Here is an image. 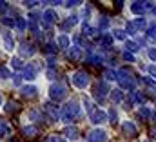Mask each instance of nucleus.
<instances>
[{"instance_id":"obj_46","label":"nucleus","mask_w":156,"mask_h":142,"mask_svg":"<svg viewBox=\"0 0 156 142\" xmlns=\"http://www.w3.org/2000/svg\"><path fill=\"white\" fill-rule=\"evenodd\" d=\"M37 4H38V2H24V6H26V7H29V9H31V7H35Z\"/></svg>"},{"instance_id":"obj_29","label":"nucleus","mask_w":156,"mask_h":142,"mask_svg":"<svg viewBox=\"0 0 156 142\" xmlns=\"http://www.w3.org/2000/svg\"><path fill=\"white\" fill-rule=\"evenodd\" d=\"M16 28H18L20 31H24V29L27 28V22H26V18H22V17H18V18H16Z\"/></svg>"},{"instance_id":"obj_53","label":"nucleus","mask_w":156,"mask_h":142,"mask_svg":"<svg viewBox=\"0 0 156 142\" xmlns=\"http://www.w3.org/2000/svg\"><path fill=\"white\" fill-rule=\"evenodd\" d=\"M151 11H153V15H154V17H156V4H154V6H153V9H151Z\"/></svg>"},{"instance_id":"obj_37","label":"nucleus","mask_w":156,"mask_h":142,"mask_svg":"<svg viewBox=\"0 0 156 142\" xmlns=\"http://www.w3.org/2000/svg\"><path fill=\"white\" fill-rule=\"evenodd\" d=\"M127 31H129L131 35H134V33L138 31V28L134 26V22H129V24H127Z\"/></svg>"},{"instance_id":"obj_24","label":"nucleus","mask_w":156,"mask_h":142,"mask_svg":"<svg viewBox=\"0 0 156 142\" xmlns=\"http://www.w3.org/2000/svg\"><path fill=\"white\" fill-rule=\"evenodd\" d=\"M56 42H58L60 47H69V36L67 35H60L56 38Z\"/></svg>"},{"instance_id":"obj_40","label":"nucleus","mask_w":156,"mask_h":142,"mask_svg":"<svg viewBox=\"0 0 156 142\" xmlns=\"http://www.w3.org/2000/svg\"><path fill=\"white\" fill-rule=\"evenodd\" d=\"M102 42H104V46H111V44H113V36H104V38H102Z\"/></svg>"},{"instance_id":"obj_4","label":"nucleus","mask_w":156,"mask_h":142,"mask_svg":"<svg viewBox=\"0 0 156 142\" xmlns=\"http://www.w3.org/2000/svg\"><path fill=\"white\" fill-rule=\"evenodd\" d=\"M71 84L78 89H85L89 86V75L85 71H75L71 75Z\"/></svg>"},{"instance_id":"obj_33","label":"nucleus","mask_w":156,"mask_h":142,"mask_svg":"<svg viewBox=\"0 0 156 142\" xmlns=\"http://www.w3.org/2000/svg\"><path fill=\"white\" fill-rule=\"evenodd\" d=\"M9 77H11V71L4 66H0V78H9Z\"/></svg>"},{"instance_id":"obj_38","label":"nucleus","mask_w":156,"mask_h":142,"mask_svg":"<svg viewBox=\"0 0 156 142\" xmlns=\"http://www.w3.org/2000/svg\"><path fill=\"white\" fill-rule=\"evenodd\" d=\"M144 82H145L149 88H156V82L153 80V78H149V77H144Z\"/></svg>"},{"instance_id":"obj_20","label":"nucleus","mask_w":156,"mask_h":142,"mask_svg":"<svg viewBox=\"0 0 156 142\" xmlns=\"http://www.w3.org/2000/svg\"><path fill=\"white\" fill-rule=\"evenodd\" d=\"M87 60H89V64H94V66H98V64H102L104 57H102V55H98V53H91V55L87 57Z\"/></svg>"},{"instance_id":"obj_26","label":"nucleus","mask_w":156,"mask_h":142,"mask_svg":"<svg viewBox=\"0 0 156 142\" xmlns=\"http://www.w3.org/2000/svg\"><path fill=\"white\" fill-rule=\"evenodd\" d=\"M2 24H4V26H7V28H13V26H16V18L4 17V18H2Z\"/></svg>"},{"instance_id":"obj_44","label":"nucleus","mask_w":156,"mask_h":142,"mask_svg":"<svg viewBox=\"0 0 156 142\" xmlns=\"http://www.w3.org/2000/svg\"><path fill=\"white\" fill-rule=\"evenodd\" d=\"M47 53H55L56 51V47H55V44H47V49H45Z\"/></svg>"},{"instance_id":"obj_7","label":"nucleus","mask_w":156,"mask_h":142,"mask_svg":"<svg viewBox=\"0 0 156 142\" xmlns=\"http://www.w3.org/2000/svg\"><path fill=\"white\" fill-rule=\"evenodd\" d=\"M37 75H38L37 66H33V64H27V66L24 68V78H26V80H35V78H37Z\"/></svg>"},{"instance_id":"obj_57","label":"nucleus","mask_w":156,"mask_h":142,"mask_svg":"<svg viewBox=\"0 0 156 142\" xmlns=\"http://www.w3.org/2000/svg\"><path fill=\"white\" fill-rule=\"evenodd\" d=\"M144 142H151V140H144Z\"/></svg>"},{"instance_id":"obj_11","label":"nucleus","mask_w":156,"mask_h":142,"mask_svg":"<svg viewBox=\"0 0 156 142\" xmlns=\"http://www.w3.org/2000/svg\"><path fill=\"white\" fill-rule=\"evenodd\" d=\"M107 91H109V86H107V82H105V80L96 84V99H100V100H102V99L107 95Z\"/></svg>"},{"instance_id":"obj_8","label":"nucleus","mask_w":156,"mask_h":142,"mask_svg":"<svg viewBox=\"0 0 156 142\" xmlns=\"http://www.w3.org/2000/svg\"><path fill=\"white\" fill-rule=\"evenodd\" d=\"M37 88L35 86H22L20 88V93H22V97H26V99H35L37 97Z\"/></svg>"},{"instance_id":"obj_28","label":"nucleus","mask_w":156,"mask_h":142,"mask_svg":"<svg viewBox=\"0 0 156 142\" xmlns=\"http://www.w3.org/2000/svg\"><path fill=\"white\" fill-rule=\"evenodd\" d=\"M104 75H105V80H116L118 78V71H113V69H107Z\"/></svg>"},{"instance_id":"obj_27","label":"nucleus","mask_w":156,"mask_h":142,"mask_svg":"<svg viewBox=\"0 0 156 142\" xmlns=\"http://www.w3.org/2000/svg\"><path fill=\"white\" fill-rule=\"evenodd\" d=\"M11 66H13L15 69H24V68H26L24 62H22V58H13V60H11Z\"/></svg>"},{"instance_id":"obj_19","label":"nucleus","mask_w":156,"mask_h":142,"mask_svg":"<svg viewBox=\"0 0 156 142\" xmlns=\"http://www.w3.org/2000/svg\"><path fill=\"white\" fill-rule=\"evenodd\" d=\"M83 35H85V36H98V35H100V31H98V29H94V28H91V26L85 22V24H83Z\"/></svg>"},{"instance_id":"obj_52","label":"nucleus","mask_w":156,"mask_h":142,"mask_svg":"<svg viewBox=\"0 0 156 142\" xmlns=\"http://www.w3.org/2000/svg\"><path fill=\"white\" fill-rule=\"evenodd\" d=\"M149 71H151L153 75H156V68H154V66H151V68H149Z\"/></svg>"},{"instance_id":"obj_31","label":"nucleus","mask_w":156,"mask_h":142,"mask_svg":"<svg viewBox=\"0 0 156 142\" xmlns=\"http://www.w3.org/2000/svg\"><path fill=\"white\" fill-rule=\"evenodd\" d=\"M111 97H113V100H115V102H122V99H123V95H122V91H120V89H115V91L111 93Z\"/></svg>"},{"instance_id":"obj_48","label":"nucleus","mask_w":156,"mask_h":142,"mask_svg":"<svg viewBox=\"0 0 156 142\" xmlns=\"http://www.w3.org/2000/svg\"><path fill=\"white\" fill-rule=\"evenodd\" d=\"M78 4H80V2H76V0H73V2H66L67 7H75V6H78Z\"/></svg>"},{"instance_id":"obj_43","label":"nucleus","mask_w":156,"mask_h":142,"mask_svg":"<svg viewBox=\"0 0 156 142\" xmlns=\"http://www.w3.org/2000/svg\"><path fill=\"white\" fill-rule=\"evenodd\" d=\"M109 118H111V122H116V111L115 109H109Z\"/></svg>"},{"instance_id":"obj_25","label":"nucleus","mask_w":156,"mask_h":142,"mask_svg":"<svg viewBox=\"0 0 156 142\" xmlns=\"http://www.w3.org/2000/svg\"><path fill=\"white\" fill-rule=\"evenodd\" d=\"M27 115H29L31 120H40V118H42V111H38V109H29Z\"/></svg>"},{"instance_id":"obj_54","label":"nucleus","mask_w":156,"mask_h":142,"mask_svg":"<svg viewBox=\"0 0 156 142\" xmlns=\"http://www.w3.org/2000/svg\"><path fill=\"white\" fill-rule=\"evenodd\" d=\"M9 142H20V140H18V139H11Z\"/></svg>"},{"instance_id":"obj_1","label":"nucleus","mask_w":156,"mask_h":142,"mask_svg":"<svg viewBox=\"0 0 156 142\" xmlns=\"http://www.w3.org/2000/svg\"><path fill=\"white\" fill-rule=\"evenodd\" d=\"M78 115H80V106H78L75 100L67 102L64 106V109H62V120L64 122H73Z\"/></svg>"},{"instance_id":"obj_55","label":"nucleus","mask_w":156,"mask_h":142,"mask_svg":"<svg viewBox=\"0 0 156 142\" xmlns=\"http://www.w3.org/2000/svg\"><path fill=\"white\" fill-rule=\"evenodd\" d=\"M56 142H67V140H64V139H60V137H58V140Z\"/></svg>"},{"instance_id":"obj_3","label":"nucleus","mask_w":156,"mask_h":142,"mask_svg":"<svg viewBox=\"0 0 156 142\" xmlns=\"http://www.w3.org/2000/svg\"><path fill=\"white\" fill-rule=\"evenodd\" d=\"M49 97H51V100L60 102V100H64V99L67 97V88H66L62 82H56V84H53V86L49 88Z\"/></svg>"},{"instance_id":"obj_13","label":"nucleus","mask_w":156,"mask_h":142,"mask_svg":"<svg viewBox=\"0 0 156 142\" xmlns=\"http://www.w3.org/2000/svg\"><path fill=\"white\" fill-rule=\"evenodd\" d=\"M145 2H133L131 4V11L134 13V15H142V13H145Z\"/></svg>"},{"instance_id":"obj_47","label":"nucleus","mask_w":156,"mask_h":142,"mask_svg":"<svg viewBox=\"0 0 156 142\" xmlns=\"http://www.w3.org/2000/svg\"><path fill=\"white\" fill-rule=\"evenodd\" d=\"M5 9H7V4H5V2H2V0H0V13H4V11H5Z\"/></svg>"},{"instance_id":"obj_51","label":"nucleus","mask_w":156,"mask_h":142,"mask_svg":"<svg viewBox=\"0 0 156 142\" xmlns=\"http://www.w3.org/2000/svg\"><path fill=\"white\" fill-rule=\"evenodd\" d=\"M47 75H49V78H55V69H49L47 71Z\"/></svg>"},{"instance_id":"obj_5","label":"nucleus","mask_w":156,"mask_h":142,"mask_svg":"<svg viewBox=\"0 0 156 142\" xmlns=\"http://www.w3.org/2000/svg\"><path fill=\"white\" fill-rule=\"evenodd\" d=\"M87 140L89 142H107V133L104 131V129H93L91 133H89V137H87Z\"/></svg>"},{"instance_id":"obj_2","label":"nucleus","mask_w":156,"mask_h":142,"mask_svg":"<svg viewBox=\"0 0 156 142\" xmlns=\"http://www.w3.org/2000/svg\"><path fill=\"white\" fill-rule=\"evenodd\" d=\"M118 84L123 88V89H129L131 93L134 91V88H136V82H134V78H133V75L129 73L127 69H120L118 71Z\"/></svg>"},{"instance_id":"obj_22","label":"nucleus","mask_w":156,"mask_h":142,"mask_svg":"<svg viewBox=\"0 0 156 142\" xmlns=\"http://www.w3.org/2000/svg\"><path fill=\"white\" fill-rule=\"evenodd\" d=\"M107 28H109V18L107 17H100V20H98V31H104Z\"/></svg>"},{"instance_id":"obj_21","label":"nucleus","mask_w":156,"mask_h":142,"mask_svg":"<svg viewBox=\"0 0 156 142\" xmlns=\"http://www.w3.org/2000/svg\"><path fill=\"white\" fill-rule=\"evenodd\" d=\"M78 22V17H69L64 24H62V29H69V28H75Z\"/></svg>"},{"instance_id":"obj_23","label":"nucleus","mask_w":156,"mask_h":142,"mask_svg":"<svg viewBox=\"0 0 156 142\" xmlns=\"http://www.w3.org/2000/svg\"><path fill=\"white\" fill-rule=\"evenodd\" d=\"M24 133H26L27 137H35V135H38V128H37V126H26V128H24Z\"/></svg>"},{"instance_id":"obj_18","label":"nucleus","mask_w":156,"mask_h":142,"mask_svg":"<svg viewBox=\"0 0 156 142\" xmlns=\"http://www.w3.org/2000/svg\"><path fill=\"white\" fill-rule=\"evenodd\" d=\"M4 46H5L7 51H13V49H15V40H13V36L9 35V33L4 35Z\"/></svg>"},{"instance_id":"obj_9","label":"nucleus","mask_w":156,"mask_h":142,"mask_svg":"<svg viewBox=\"0 0 156 142\" xmlns=\"http://www.w3.org/2000/svg\"><path fill=\"white\" fill-rule=\"evenodd\" d=\"M42 18H44V22H45V24H53V22L58 18V15H56V11H55V9H45V11L42 13Z\"/></svg>"},{"instance_id":"obj_34","label":"nucleus","mask_w":156,"mask_h":142,"mask_svg":"<svg viewBox=\"0 0 156 142\" xmlns=\"http://www.w3.org/2000/svg\"><path fill=\"white\" fill-rule=\"evenodd\" d=\"M83 106H85V109H87V113H89V115L94 111V107H93V104H91V100H89V99H83Z\"/></svg>"},{"instance_id":"obj_6","label":"nucleus","mask_w":156,"mask_h":142,"mask_svg":"<svg viewBox=\"0 0 156 142\" xmlns=\"http://www.w3.org/2000/svg\"><path fill=\"white\" fill-rule=\"evenodd\" d=\"M89 118H91L93 124H104V122H107V113L104 109H94L89 115Z\"/></svg>"},{"instance_id":"obj_41","label":"nucleus","mask_w":156,"mask_h":142,"mask_svg":"<svg viewBox=\"0 0 156 142\" xmlns=\"http://www.w3.org/2000/svg\"><path fill=\"white\" fill-rule=\"evenodd\" d=\"M123 58H125L127 62H134V57H133L129 51H125V53H123Z\"/></svg>"},{"instance_id":"obj_45","label":"nucleus","mask_w":156,"mask_h":142,"mask_svg":"<svg viewBox=\"0 0 156 142\" xmlns=\"http://www.w3.org/2000/svg\"><path fill=\"white\" fill-rule=\"evenodd\" d=\"M149 57H151V60L156 62V49H149Z\"/></svg>"},{"instance_id":"obj_42","label":"nucleus","mask_w":156,"mask_h":142,"mask_svg":"<svg viewBox=\"0 0 156 142\" xmlns=\"http://www.w3.org/2000/svg\"><path fill=\"white\" fill-rule=\"evenodd\" d=\"M147 33H149L151 36H156V24H151V28L147 29Z\"/></svg>"},{"instance_id":"obj_15","label":"nucleus","mask_w":156,"mask_h":142,"mask_svg":"<svg viewBox=\"0 0 156 142\" xmlns=\"http://www.w3.org/2000/svg\"><path fill=\"white\" fill-rule=\"evenodd\" d=\"M122 129H123V133L129 135V137H134V135H136V126H134L133 122H125V124L122 126Z\"/></svg>"},{"instance_id":"obj_30","label":"nucleus","mask_w":156,"mask_h":142,"mask_svg":"<svg viewBox=\"0 0 156 142\" xmlns=\"http://www.w3.org/2000/svg\"><path fill=\"white\" fill-rule=\"evenodd\" d=\"M125 47H127V51H133V53H136V51H138V44H136V42H131V40H127Z\"/></svg>"},{"instance_id":"obj_36","label":"nucleus","mask_w":156,"mask_h":142,"mask_svg":"<svg viewBox=\"0 0 156 142\" xmlns=\"http://www.w3.org/2000/svg\"><path fill=\"white\" fill-rule=\"evenodd\" d=\"M134 26H136L138 29H144V28L147 26V22H145L144 18H138V20H134Z\"/></svg>"},{"instance_id":"obj_10","label":"nucleus","mask_w":156,"mask_h":142,"mask_svg":"<svg viewBox=\"0 0 156 142\" xmlns=\"http://www.w3.org/2000/svg\"><path fill=\"white\" fill-rule=\"evenodd\" d=\"M37 53V47L33 44H22L20 46V55L22 57H33Z\"/></svg>"},{"instance_id":"obj_56","label":"nucleus","mask_w":156,"mask_h":142,"mask_svg":"<svg viewBox=\"0 0 156 142\" xmlns=\"http://www.w3.org/2000/svg\"><path fill=\"white\" fill-rule=\"evenodd\" d=\"M0 106H2V95H0Z\"/></svg>"},{"instance_id":"obj_35","label":"nucleus","mask_w":156,"mask_h":142,"mask_svg":"<svg viewBox=\"0 0 156 142\" xmlns=\"http://www.w3.org/2000/svg\"><path fill=\"white\" fill-rule=\"evenodd\" d=\"M113 36H116L118 40H125V31H123V29H115Z\"/></svg>"},{"instance_id":"obj_50","label":"nucleus","mask_w":156,"mask_h":142,"mask_svg":"<svg viewBox=\"0 0 156 142\" xmlns=\"http://www.w3.org/2000/svg\"><path fill=\"white\" fill-rule=\"evenodd\" d=\"M29 17H31V20H38V13H31Z\"/></svg>"},{"instance_id":"obj_58","label":"nucleus","mask_w":156,"mask_h":142,"mask_svg":"<svg viewBox=\"0 0 156 142\" xmlns=\"http://www.w3.org/2000/svg\"><path fill=\"white\" fill-rule=\"evenodd\" d=\"M154 40H156V36H154Z\"/></svg>"},{"instance_id":"obj_14","label":"nucleus","mask_w":156,"mask_h":142,"mask_svg":"<svg viewBox=\"0 0 156 142\" xmlns=\"http://www.w3.org/2000/svg\"><path fill=\"white\" fill-rule=\"evenodd\" d=\"M45 111L51 115V118H53V120H58V118H62V113H60L56 107L53 106V104H45Z\"/></svg>"},{"instance_id":"obj_17","label":"nucleus","mask_w":156,"mask_h":142,"mask_svg":"<svg viewBox=\"0 0 156 142\" xmlns=\"http://www.w3.org/2000/svg\"><path fill=\"white\" fill-rule=\"evenodd\" d=\"M7 135H11V128H9L7 122L0 120V139H5Z\"/></svg>"},{"instance_id":"obj_39","label":"nucleus","mask_w":156,"mask_h":142,"mask_svg":"<svg viewBox=\"0 0 156 142\" xmlns=\"http://www.w3.org/2000/svg\"><path fill=\"white\" fill-rule=\"evenodd\" d=\"M140 115L145 117V118H149V117H151V111H149L147 107H142V109H140Z\"/></svg>"},{"instance_id":"obj_12","label":"nucleus","mask_w":156,"mask_h":142,"mask_svg":"<svg viewBox=\"0 0 156 142\" xmlns=\"http://www.w3.org/2000/svg\"><path fill=\"white\" fill-rule=\"evenodd\" d=\"M64 135L67 140H75V139H78V128L76 126H67L64 129Z\"/></svg>"},{"instance_id":"obj_49","label":"nucleus","mask_w":156,"mask_h":142,"mask_svg":"<svg viewBox=\"0 0 156 142\" xmlns=\"http://www.w3.org/2000/svg\"><path fill=\"white\" fill-rule=\"evenodd\" d=\"M13 82H15V86H20V77L15 75V80H13Z\"/></svg>"},{"instance_id":"obj_16","label":"nucleus","mask_w":156,"mask_h":142,"mask_svg":"<svg viewBox=\"0 0 156 142\" xmlns=\"http://www.w3.org/2000/svg\"><path fill=\"white\" fill-rule=\"evenodd\" d=\"M80 55H82V51H80V46H73V47L67 51V57H69L71 60H80Z\"/></svg>"},{"instance_id":"obj_32","label":"nucleus","mask_w":156,"mask_h":142,"mask_svg":"<svg viewBox=\"0 0 156 142\" xmlns=\"http://www.w3.org/2000/svg\"><path fill=\"white\" fill-rule=\"evenodd\" d=\"M16 109H18V104H16V102H13V100H11V102H7V107H5V111H7V113H15Z\"/></svg>"}]
</instances>
